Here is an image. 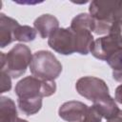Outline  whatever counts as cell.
<instances>
[{
	"label": "cell",
	"mask_w": 122,
	"mask_h": 122,
	"mask_svg": "<svg viewBox=\"0 0 122 122\" xmlns=\"http://www.w3.org/2000/svg\"><path fill=\"white\" fill-rule=\"evenodd\" d=\"M1 92H9L11 89V77L5 71H1Z\"/></svg>",
	"instance_id": "cell-18"
},
{
	"label": "cell",
	"mask_w": 122,
	"mask_h": 122,
	"mask_svg": "<svg viewBox=\"0 0 122 122\" xmlns=\"http://www.w3.org/2000/svg\"><path fill=\"white\" fill-rule=\"evenodd\" d=\"M102 116L101 114L96 111V109L93 106L89 107L83 120L81 122H101Z\"/></svg>",
	"instance_id": "cell-17"
},
{
	"label": "cell",
	"mask_w": 122,
	"mask_h": 122,
	"mask_svg": "<svg viewBox=\"0 0 122 122\" xmlns=\"http://www.w3.org/2000/svg\"><path fill=\"white\" fill-rule=\"evenodd\" d=\"M114 98L115 101L122 105V84H120L116 89L114 92Z\"/></svg>",
	"instance_id": "cell-19"
},
{
	"label": "cell",
	"mask_w": 122,
	"mask_h": 122,
	"mask_svg": "<svg viewBox=\"0 0 122 122\" xmlns=\"http://www.w3.org/2000/svg\"><path fill=\"white\" fill-rule=\"evenodd\" d=\"M122 51V28H117L105 36L93 41L91 53L99 60L106 61L112 54Z\"/></svg>",
	"instance_id": "cell-6"
},
{
	"label": "cell",
	"mask_w": 122,
	"mask_h": 122,
	"mask_svg": "<svg viewBox=\"0 0 122 122\" xmlns=\"http://www.w3.org/2000/svg\"><path fill=\"white\" fill-rule=\"evenodd\" d=\"M89 109L85 103L80 101H68L62 104L58 110L59 116L68 122H81Z\"/></svg>",
	"instance_id": "cell-9"
},
{
	"label": "cell",
	"mask_w": 122,
	"mask_h": 122,
	"mask_svg": "<svg viewBox=\"0 0 122 122\" xmlns=\"http://www.w3.org/2000/svg\"><path fill=\"white\" fill-rule=\"evenodd\" d=\"M48 45L54 51L63 55L76 52V38L70 27L55 30L48 38Z\"/></svg>",
	"instance_id": "cell-7"
},
{
	"label": "cell",
	"mask_w": 122,
	"mask_h": 122,
	"mask_svg": "<svg viewBox=\"0 0 122 122\" xmlns=\"http://www.w3.org/2000/svg\"><path fill=\"white\" fill-rule=\"evenodd\" d=\"M75 89L81 96L92 102L102 96L110 94L106 82L94 76L79 78L75 84Z\"/></svg>",
	"instance_id": "cell-8"
},
{
	"label": "cell",
	"mask_w": 122,
	"mask_h": 122,
	"mask_svg": "<svg viewBox=\"0 0 122 122\" xmlns=\"http://www.w3.org/2000/svg\"><path fill=\"white\" fill-rule=\"evenodd\" d=\"M90 15L94 22L95 34H108L117 28H122V1H92Z\"/></svg>",
	"instance_id": "cell-1"
},
{
	"label": "cell",
	"mask_w": 122,
	"mask_h": 122,
	"mask_svg": "<svg viewBox=\"0 0 122 122\" xmlns=\"http://www.w3.org/2000/svg\"><path fill=\"white\" fill-rule=\"evenodd\" d=\"M14 92L18 98L49 97L56 92V83L27 76L17 82Z\"/></svg>",
	"instance_id": "cell-5"
},
{
	"label": "cell",
	"mask_w": 122,
	"mask_h": 122,
	"mask_svg": "<svg viewBox=\"0 0 122 122\" xmlns=\"http://www.w3.org/2000/svg\"><path fill=\"white\" fill-rule=\"evenodd\" d=\"M17 122H29L28 120H25V119H22V118H18Z\"/></svg>",
	"instance_id": "cell-21"
},
{
	"label": "cell",
	"mask_w": 122,
	"mask_h": 122,
	"mask_svg": "<svg viewBox=\"0 0 122 122\" xmlns=\"http://www.w3.org/2000/svg\"><path fill=\"white\" fill-rule=\"evenodd\" d=\"M33 27L42 38H49L50 35L59 28V21L55 16L46 13L34 20Z\"/></svg>",
	"instance_id": "cell-11"
},
{
	"label": "cell",
	"mask_w": 122,
	"mask_h": 122,
	"mask_svg": "<svg viewBox=\"0 0 122 122\" xmlns=\"http://www.w3.org/2000/svg\"><path fill=\"white\" fill-rule=\"evenodd\" d=\"M107 122H122V111L120 110L119 113L114 116L113 118H111L109 120H107Z\"/></svg>",
	"instance_id": "cell-20"
},
{
	"label": "cell",
	"mask_w": 122,
	"mask_h": 122,
	"mask_svg": "<svg viewBox=\"0 0 122 122\" xmlns=\"http://www.w3.org/2000/svg\"><path fill=\"white\" fill-rule=\"evenodd\" d=\"M36 30L34 28L30 26H21L19 25L14 30V41L20 42H30L33 41L36 37Z\"/></svg>",
	"instance_id": "cell-16"
},
{
	"label": "cell",
	"mask_w": 122,
	"mask_h": 122,
	"mask_svg": "<svg viewBox=\"0 0 122 122\" xmlns=\"http://www.w3.org/2000/svg\"><path fill=\"white\" fill-rule=\"evenodd\" d=\"M31 60L32 54L30 48L24 44H16L8 53L0 52V69L11 78H18L27 71Z\"/></svg>",
	"instance_id": "cell-2"
},
{
	"label": "cell",
	"mask_w": 122,
	"mask_h": 122,
	"mask_svg": "<svg viewBox=\"0 0 122 122\" xmlns=\"http://www.w3.org/2000/svg\"><path fill=\"white\" fill-rule=\"evenodd\" d=\"M94 22L90 13H79L72 18L70 28L74 32L76 38V52L87 55L91 52L93 44V31Z\"/></svg>",
	"instance_id": "cell-4"
},
{
	"label": "cell",
	"mask_w": 122,
	"mask_h": 122,
	"mask_svg": "<svg viewBox=\"0 0 122 122\" xmlns=\"http://www.w3.org/2000/svg\"><path fill=\"white\" fill-rule=\"evenodd\" d=\"M92 106L101 114L102 118H105L107 120H109L111 118H113L120 112V110H119L118 106L116 105L114 99L110 94L96 99L95 101H93Z\"/></svg>",
	"instance_id": "cell-12"
},
{
	"label": "cell",
	"mask_w": 122,
	"mask_h": 122,
	"mask_svg": "<svg viewBox=\"0 0 122 122\" xmlns=\"http://www.w3.org/2000/svg\"><path fill=\"white\" fill-rule=\"evenodd\" d=\"M17 104L20 111L30 116L37 113L42 108V97H30V98H18Z\"/></svg>",
	"instance_id": "cell-14"
},
{
	"label": "cell",
	"mask_w": 122,
	"mask_h": 122,
	"mask_svg": "<svg viewBox=\"0 0 122 122\" xmlns=\"http://www.w3.org/2000/svg\"><path fill=\"white\" fill-rule=\"evenodd\" d=\"M19 25L15 19L0 13V47L2 49L14 41V30Z\"/></svg>",
	"instance_id": "cell-10"
},
{
	"label": "cell",
	"mask_w": 122,
	"mask_h": 122,
	"mask_svg": "<svg viewBox=\"0 0 122 122\" xmlns=\"http://www.w3.org/2000/svg\"><path fill=\"white\" fill-rule=\"evenodd\" d=\"M30 71L32 76L38 79L54 81L62 71V65L51 51H38L32 54Z\"/></svg>",
	"instance_id": "cell-3"
},
{
	"label": "cell",
	"mask_w": 122,
	"mask_h": 122,
	"mask_svg": "<svg viewBox=\"0 0 122 122\" xmlns=\"http://www.w3.org/2000/svg\"><path fill=\"white\" fill-rule=\"evenodd\" d=\"M17 109L14 101L7 96L0 97V122H17Z\"/></svg>",
	"instance_id": "cell-13"
},
{
	"label": "cell",
	"mask_w": 122,
	"mask_h": 122,
	"mask_svg": "<svg viewBox=\"0 0 122 122\" xmlns=\"http://www.w3.org/2000/svg\"><path fill=\"white\" fill-rule=\"evenodd\" d=\"M106 62L112 70V78L122 83V51L110 56Z\"/></svg>",
	"instance_id": "cell-15"
}]
</instances>
